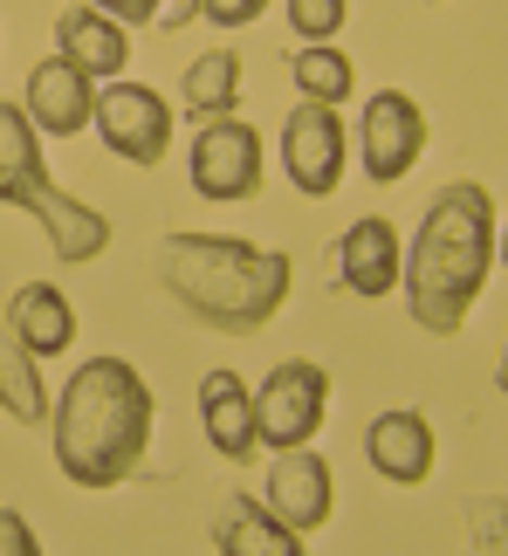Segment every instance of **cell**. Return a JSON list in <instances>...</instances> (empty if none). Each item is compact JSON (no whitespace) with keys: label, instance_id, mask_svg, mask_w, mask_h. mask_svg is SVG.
<instances>
[{"label":"cell","instance_id":"obj_21","mask_svg":"<svg viewBox=\"0 0 508 556\" xmlns=\"http://www.w3.org/2000/svg\"><path fill=\"white\" fill-rule=\"evenodd\" d=\"M351 21V0H289V28L303 49H316V41H336V28Z\"/></svg>","mask_w":508,"mask_h":556},{"label":"cell","instance_id":"obj_1","mask_svg":"<svg viewBox=\"0 0 508 556\" xmlns=\"http://www.w3.org/2000/svg\"><path fill=\"white\" fill-rule=\"evenodd\" d=\"M49 426L55 467L76 488H117L124 475H138L152 440V384L124 357H82L49 405Z\"/></svg>","mask_w":508,"mask_h":556},{"label":"cell","instance_id":"obj_4","mask_svg":"<svg viewBox=\"0 0 508 556\" xmlns=\"http://www.w3.org/2000/svg\"><path fill=\"white\" fill-rule=\"evenodd\" d=\"M0 200L35 213V220L49 227L55 262H97V254L111 248V220H103L97 206H76L69 192L49 179V165H41V131L8 97H0Z\"/></svg>","mask_w":508,"mask_h":556},{"label":"cell","instance_id":"obj_14","mask_svg":"<svg viewBox=\"0 0 508 556\" xmlns=\"http://www.w3.org/2000/svg\"><path fill=\"white\" fill-rule=\"evenodd\" d=\"M8 337L28 357H62L76 344V309L55 282H21L14 303H8Z\"/></svg>","mask_w":508,"mask_h":556},{"label":"cell","instance_id":"obj_3","mask_svg":"<svg viewBox=\"0 0 508 556\" xmlns=\"http://www.w3.org/2000/svg\"><path fill=\"white\" fill-rule=\"evenodd\" d=\"M295 262L282 248H247L220 233H165L158 241V282L173 303H186L206 330L247 337L262 330L289 295Z\"/></svg>","mask_w":508,"mask_h":556},{"label":"cell","instance_id":"obj_5","mask_svg":"<svg viewBox=\"0 0 508 556\" xmlns=\"http://www.w3.org/2000/svg\"><path fill=\"white\" fill-rule=\"evenodd\" d=\"M323 405H330V371L309 365V357H289L254 384V440L275 446V454H295V446L316 440Z\"/></svg>","mask_w":508,"mask_h":556},{"label":"cell","instance_id":"obj_10","mask_svg":"<svg viewBox=\"0 0 508 556\" xmlns=\"http://www.w3.org/2000/svg\"><path fill=\"white\" fill-rule=\"evenodd\" d=\"M28 124L41 138H76L97 124V83L69 55H49L28 70Z\"/></svg>","mask_w":508,"mask_h":556},{"label":"cell","instance_id":"obj_9","mask_svg":"<svg viewBox=\"0 0 508 556\" xmlns=\"http://www.w3.org/2000/svg\"><path fill=\"white\" fill-rule=\"evenodd\" d=\"M186 179H193V192L214 200V206L247 200V192L262 186V138H254L241 117H214L193 138V173H186Z\"/></svg>","mask_w":508,"mask_h":556},{"label":"cell","instance_id":"obj_23","mask_svg":"<svg viewBox=\"0 0 508 556\" xmlns=\"http://www.w3.org/2000/svg\"><path fill=\"white\" fill-rule=\"evenodd\" d=\"M82 8L111 14L117 28H144V21H158V8H165V0H82Z\"/></svg>","mask_w":508,"mask_h":556},{"label":"cell","instance_id":"obj_8","mask_svg":"<svg viewBox=\"0 0 508 556\" xmlns=\"http://www.w3.org/2000/svg\"><path fill=\"white\" fill-rule=\"evenodd\" d=\"M344 117L330 111V103H295V111L282 117V165L295 192H309V200H330L336 179H344Z\"/></svg>","mask_w":508,"mask_h":556},{"label":"cell","instance_id":"obj_17","mask_svg":"<svg viewBox=\"0 0 508 556\" xmlns=\"http://www.w3.org/2000/svg\"><path fill=\"white\" fill-rule=\"evenodd\" d=\"M214 543H220V556H303V536L289 522H275L268 502H254V495H227Z\"/></svg>","mask_w":508,"mask_h":556},{"label":"cell","instance_id":"obj_20","mask_svg":"<svg viewBox=\"0 0 508 556\" xmlns=\"http://www.w3.org/2000/svg\"><path fill=\"white\" fill-rule=\"evenodd\" d=\"M295 90H303V103H344L351 97V55L344 49H330V41H316V49H295Z\"/></svg>","mask_w":508,"mask_h":556},{"label":"cell","instance_id":"obj_22","mask_svg":"<svg viewBox=\"0 0 508 556\" xmlns=\"http://www.w3.org/2000/svg\"><path fill=\"white\" fill-rule=\"evenodd\" d=\"M474 549L508 556V502H474Z\"/></svg>","mask_w":508,"mask_h":556},{"label":"cell","instance_id":"obj_11","mask_svg":"<svg viewBox=\"0 0 508 556\" xmlns=\"http://www.w3.org/2000/svg\"><path fill=\"white\" fill-rule=\"evenodd\" d=\"M268 516L289 522L295 536H309V529L330 522V467L323 454H309V446H295V454H275L268 467Z\"/></svg>","mask_w":508,"mask_h":556},{"label":"cell","instance_id":"obj_15","mask_svg":"<svg viewBox=\"0 0 508 556\" xmlns=\"http://www.w3.org/2000/svg\"><path fill=\"white\" fill-rule=\"evenodd\" d=\"M365 454H371V467L385 481H398V488H419L433 475V426L419 419V413H378L371 419V433H365Z\"/></svg>","mask_w":508,"mask_h":556},{"label":"cell","instance_id":"obj_25","mask_svg":"<svg viewBox=\"0 0 508 556\" xmlns=\"http://www.w3.org/2000/svg\"><path fill=\"white\" fill-rule=\"evenodd\" d=\"M0 556H41V543H35V529L14 516V508H0Z\"/></svg>","mask_w":508,"mask_h":556},{"label":"cell","instance_id":"obj_6","mask_svg":"<svg viewBox=\"0 0 508 556\" xmlns=\"http://www.w3.org/2000/svg\"><path fill=\"white\" fill-rule=\"evenodd\" d=\"M97 138L111 144L124 165H158L173 152V103L144 83H103L97 90Z\"/></svg>","mask_w":508,"mask_h":556},{"label":"cell","instance_id":"obj_7","mask_svg":"<svg viewBox=\"0 0 508 556\" xmlns=\"http://www.w3.org/2000/svg\"><path fill=\"white\" fill-rule=\"evenodd\" d=\"M419 152H427V111L406 97V90H378L365 103V124H357V165H365V179L392 186L406 179Z\"/></svg>","mask_w":508,"mask_h":556},{"label":"cell","instance_id":"obj_16","mask_svg":"<svg viewBox=\"0 0 508 556\" xmlns=\"http://www.w3.org/2000/svg\"><path fill=\"white\" fill-rule=\"evenodd\" d=\"M55 41H62L55 55H69L90 83H117L124 62H131V35H124L111 14H97V8H69L55 21Z\"/></svg>","mask_w":508,"mask_h":556},{"label":"cell","instance_id":"obj_27","mask_svg":"<svg viewBox=\"0 0 508 556\" xmlns=\"http://www.w3.org/2000/svg\"><path fill=\"white\" fill-rule=\"evenodd\" d=\"M495 384H501V392H508V344H501V365H495Z\"/></svg>","mask_w":508,"mask_h":556},{"label":"cell","instance_id":"obj_18","mask_svg":"<svg viewBox=\"0 0 508 556\" xmlns=\"http://www.w3.org/2000/svg\"><path fill=\"white\" fill-rule=\"evenodd\" d=\"M186 111L193 117H234V103H241V55L234 49H206L200 62H186Z\"/></svg>","mask_w":508,"mask_h":556},{"label":"cell","instance_id":"obj_13","mask_svg":"<svg viewBox=\"0 0 508 556\" xmlns=\"http://www.w3.org/2000/svg\"><path fill=\"white\" fill-rule=\"evenodd\" d=\"M336 275H344L351 295H392L398 275H406V248H398L392 220H357L344 241H336Z\"/></svg>","mask_w":508,"mask_h":556},{"label":"cell","instance_id":"obj_2","mask_svg":"<svg viewBox=\"0 0 508 556\" xmlns=\"http://www.w3.org/2000/svg\"><path fill=\"white\" fill-rule=\"evenodd\" d=\"M495 268V200L468 186H440L406 254V309L427 337H454Z\"/></svg>","mask_w":508,"mask_h":556},{"label":"cell","instance_id":"obj_19","mask_svg":"<svg viewBox=\"0 0 508 556\" xmlns=\"http://www.w3.org/2000/svg\"><path fill=\"white\" fill-rule=\"evenodd\" d=\"M0 413L21 419V426H41L49 419V384H41L35 357L14 344V337H0Z\"/></svg>","mask_w":508,"mask_h":556},{"label":"cell","instance_id":"obj_26","mask_svg":"<svg viewBox=\"0 0 508 556\" xmlns=\"http://www.w3.org/2000/svg\"><path fill=\"white\" fill-rule=\"evenodd\" d=\"M495 262H508V227H495Z\"/></svg>","mask_w":508,"mask_h":556},{"label":"cell","instance_id":"obj_12","mask_svg":"<svg viewBox=\"0 0 508 556\" xmlns=\"http://www.w3.org/2000/svg\"><path fill=\"white\" fill-rule=\"evenodd\" d=\"M200 426L206 446L220 460H254L262 440H254V384H241V371H206L200 378Z\"/></svg>","mask_w":508,"mask_h":556},{"label":"cell","instance_id":"obj_24","mask_svg":"<svg viewBox=\"0 0 508 556\" xmlns=\"http://www.w3.org/2000/svg\"><path fill=\"white\" fill-rule=\"evenodd\" d=\"M262 8H268V0H200V14L214 21V28H247Z\"/></svg>","mask_w":508,"mask_h":556}]
</instances>
